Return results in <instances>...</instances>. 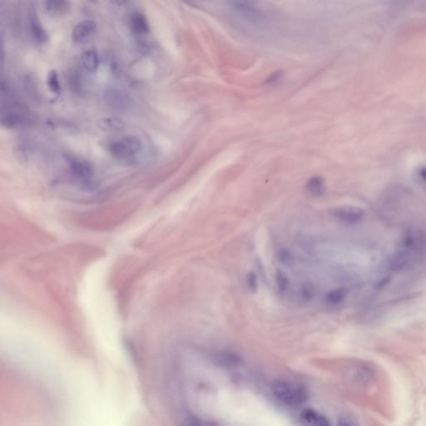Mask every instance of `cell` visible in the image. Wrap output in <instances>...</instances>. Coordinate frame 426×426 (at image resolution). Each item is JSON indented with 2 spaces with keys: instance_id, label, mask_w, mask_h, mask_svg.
Masks as SVG:
<instances>
[{
  "instance_id": "obj_21",
  "label": "cell",
  "mask_w": 426,
  "mask_h": 426,
  "mask_svg": "<svg viewBox=\"0 0 426 426\" xmlns=\"http://www.w3.org/2000/svg\"><path fill=\"white\" fill-rule=\"evenodd\" d=\"M280 76H282V74H280L279 71L273 72L272 74L270 75V77L268 78V80H266V82H269V84H272V82H276L278 80H280Z\"/></svg>"
},
{
  "instance_id": "obj_22",
  "label": "cell",
  "mask_w": 426,
  "mask_h": 426,
  "mask_svg": "<svg viewBox=\"0 0 426 426\" xmlns=\"http://www.w3.org/2000/svg\"><path fill=\"white\" fill-rule=\"evenodd\" d=\"M337 426H354L353 424H352V422L349 420V419H347V418H340V419L338 420V424H337Z\"/></svg>"
},
{
  "instance_id": "obj_23",
  "label": "cell",
  "mask_w": 426,
  "mask_h": 426,
  "mask_svg": "<svg viewBox=\"0 0 426 426\" xmlns=\"http://www.w3.org/2000/svg\"><path fill=\"white\" fill-rule=\"evenodd\" d=\"M419 174L420 178H422V180H423V181H424L426 184V168L420 169Z\"/></svg>"
},
{
  "instance_id": "obj_19",
  "label": "cell",
  "mask_w": 426,
  "mask_h": 426,
  "mask_svg": "<svg viewBox=\"0 0 426 426\" xmlns=\"http://www.w3.org/2000/svg\"><path fill=\"white\" fill-rule=\"evenodd\" d=\"M182 426H205L202 424V422L192 414H188L186 416L182 422Z\"/></svg>"
},
{
  "instance_id": "obj_12",
  "label": "cell",
  "mask_w": 426,
  "mask_h": 426,
  "mask_svg": "<svg viewBox=\"0 0 426 426\" xmlns=\"http://www.w3.org/2000/svg\"><path fill=\"white\" fill-rule=\"evenodd\" d=\"M97 125L101 130L105 132L121 131L125 126L124 122L116 116L101 118L98 120Z\"/></svg>"
},
{
  "instance_id": "obj_2",
  "label": "cell",
  "mask_w": 426,
  "mask_h": 426,
  "mask_svg": "<svg viewBox=\"0 0 426 426\" xmlns=\"http://www.w3.org/2000/svg\"><path fill=\"white\" fill-rule=\"evenodd\" d=\"M270 390L275 399L286 406H296L308 399V393L304 387L285 380L274 382L270 386Z\"/></svg>"
},
{
  "instance_id": "obj_8",
  "label": "cell",
  "mask_w": 426,
  "mask_h": 426,
  "mask_svg": "<svg viewBox=\"0 0 426 426\" xmlns=\"http://www.w3.org/2000/svg\"><path fill=\"white\" fill-rule=\"evenodd\" d=\"M212 360L216 366L225 368L238 366L242 363L240 356L230 352H219L213 354Z\"/></svg>"
},
{
  "instance_id": "obj_6",
  "label": "cell",
  "mask_w": 426,
  "mask_h": 426,
  "mask_svg": "<svg viewBox=\"0 0 426 426\" xmlns=\"http://www.w3.org/2000/svg\"><path fill=\"white\" fill-rule=\"evenodd\" d=\"M68 162L71 172L77 178L84 182H90L94 175V169L88 162L72 156L68 158Z\"/></svg>"
},
{
  "instance_id": "obj_11",
  "label": "cell",
  "mask_w": 426,
  "mask_h": 426,
  "mask_svg": "<svg viewBox=\"0 0 426 426\" xmlns=\"http://www.w3.org/2000/svg\"><path fill=\"white\" fill-rule=\"evenodd\" d=\"M30 28L31 34L36 42L42 44L47 41V32L44 30V28L42 27V25L41 24L38 18L35 14L34 12H30Z\"/></svg>"
},
{
  "instance_id": "obj_7",
  "label": "cell",
  "mask_w": 426,
  "mask_h": 426,
  "mask_svg": "<svg viewBox=\"0 0 426 426\" xmlns=\"http://www.w3.org/2000/svg\"><path fill=\"white\" fill-rule=\"evenodd\" d=\"M96 26H97L96 22L92 20H85L82 22H78L77 25H75L74 28L72 30V42L78 44L84 41L92 34V32H94Z\"/></svg>"
},
{
  "instance_id": "obj_5",
  "label": "cell",
  "mask_w": 426,
  "mask_h": 426,
  "mask_svg": "<svg viewBox=\"0 0 426 426\" xmlns=\"http://www.w3.org/2000/svg\"><path fill=\"white\" fill-rule=\"evenodd\" d=\"M333 215L342 222L354 224L364 219L366 212L358 206H343L334 209Z\"/></svg>"
},
{
  "instance_id": "obj_15",
  "label": "cell",
  "mask_w": 426,
  "mask_h": 426,
  "mask_svg": "<svg viewBox=\"0 0 426 426\" xmlns=\"http://www.w3.org/2000/svg\"><path fill=\"white\" fill-rule=\"evenodd\" d=\"M306 189L313 196H322L324 192V179L319 176H313L308 182Z\"/></svg>"
},
{
  "instance_id": "obj_20",
  "label": "cell",
  "mask_w": 426,
  "mask_h": 426,
  "mask_svg": "<svg viewBox=\"0 0 426 426\" xmlns=\"http://www.w3.org/2000/svg\"><path fill=\"white\" fill-rule=\"evenodd\" d=\"M278 288H279L280 290H285L286 288L288 286V278H286V276L284 275L283 273H279V274H278Z\"/></svg>"
},
{
  "instance_id": "obj_14",
  "label": "cell",
  "mask_w": 426,
  "mask_h": 426,
  "mask_svg": "<svg viewBox=\"0 0 426 426\" xmlns=\"http://www.w3.org/2000/svg\"><path fill=\"white\" fill-rule=\"evenodd\" d=\"M82 64L88 72H96L100 65V58L97 52L92 50L85 51L82 55Z\"/></svg>"
},
{
  "instance_id": "obj_10",
  "label": "cell",
  "mask_w": 426,
  "mask_h": 426,
  "mask_svg": "<svg viewBox=\"0 0 426 426\" xmlns=\"http://www.w3.org/2000/svg\"><path fill=\"white\" fill-rule=\"evenodd\" d=\"M132 32L136 35H145L149 32V24L146 16L140 12H135L130 18Z\"/></svg>"
},
{
  "instance_id": "obj_1",
  "label": "cell",
  "mask_w": 426,
  "mask_h": 426,
  "mask_svg": "<svg viewBox=\"0 0 426 426\" xmlns=\"http://www.w3.org/2000/svg\"><path fill=\"white\" fill-rule=\"evenodd\" d=\"M426 252V236L422 232L412 230L404 236L402 248L392 259L396 270L409 268Z\"/></svg>"
},
{
  "instance_id": "obj_18",
  "label": "cell",
  "mask_w": 426,
  "mask_h": 426,
  "mask_svg": "<svg viewBox=\"0 0 426 426\" xmlns=\"http://www.w3.org/2000/svg\"><path fill=\"white\" fill-rule=\"evenodd\" d=\"M346 294V290L342 289V288L332 290L327 295V302L330 305H338L344 300Z\"/></svg>"
},
{
  "instance_id": "obj_9",
  "label": "cell",
  "mask_w": 426,
  "mask_h": 426,
  "mask_svg": "<svg viewBox=\"0 0 426 426\" xmlns=\"http://www.w3.org/2000/svg\"><path fill=\"white\" fill-rule=\"evenodd\" d=\"M300 420L302 426H330L326 417L312 409L304 410L300 414Z\"/></svg>"
},
{
  "instance_id": "obj_4",
  "label": "cell",
  "mask_w": 426,
  "mask_h": 426,
  "mask_svg": "<svg viewBox=\"0 0 426 426\" xmlns=\"http://www.w3.org/2000/svg\"><path fill=\"white\" fill-rule=\"evenodd\" d=\"M233 11L243 20L258 24L263 20V12L259 8L252 2H232Z\"/></svg>"
},
{
  "instance_id": "obj_16",
  "label": "cell",
  "mask_w": 426,
  "mask_h": 426,
  "mask_svg": "<svg viewBox=\"0 0 426 426\" xmlns=\"http://www.w3.org/2000/svg\"><path fill=\"white\" fill-rule=\"evenodd\" d=\"M45 10L52 14H64L68 8V2L64 0H50L45 2Z\"/></svg>"
},
{
  "instance_id": "obj_17",
  "label": "cell",
  "mask_w": 426,
  "mask_h": 426,
  "mask_svg": "<svg viewBox=\"0 0 426 426\" xmlns=\"http://www.w3.org/2000/svg\"><path fill=\"white\" fill-rule=\"evenodd\" d=\"M47 85L48 90L55 94H60L61 92V84L60 82L58 75L56 70H50L48 74Z\"/></svg>"
},
{
  "instance_id": "obj_3",
  "label": "cell",
  "mask_w": 426,
  "mask_h": 426,
  "mask_svg": "<svg viewBox=\"0 0 426 426\" xmlns=\"http://www.w3.org/2000/svg\"><path fill=\"white\" fill-rule=\"evenodd\" d=\"M142 149V142L136 136H126L111 142L108 145L110 154L118 159L128 160L136 156Z\"/></svg>"
},
{
  "instance_id": "obj_13",
  "label": "cell",
  "mask_w": 426,
  "mask_h": 426,
  "mask_svg": "<svg viewBox=\"0 0 426 426\" xmlns=\"http://www.w3.org/2000/svg\"><path fill=\"white\" fill-rule=\"evenodd\" d=\"M25 118L22 114L17 112H8L1 116L2 126L7 128H16L24 124Z\"/></svg>"
}]
</instances>
